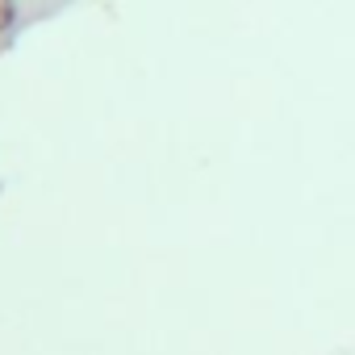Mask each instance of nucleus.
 I'll return each instance as SVG.
<instances>
[{"label": "nucleus", "instance_id": "obj_1", "mask_svg": "<svg viewBox=\"0 0 355 355\" xmlns=\"http://www.w3.org/2000/svg\"><path fill=\"white\" fill-rule=\"evenodd\" d=\"M17 26V0H0V34H9Z\"/></svg>", "mask_w": 355, "mask_h": 355}]
</instances>
